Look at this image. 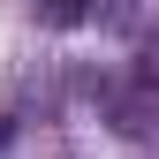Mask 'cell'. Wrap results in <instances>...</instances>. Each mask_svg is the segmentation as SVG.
Masks as SVG:
<instances>
[{
    "label": "cell",
    "instance_id": "obj_1",
    "mask_svg": "<svg viewBox=\"0 0 159 159\" xmlns=\"http://www.w3.org/2000/svg\"><path fill=\"white\" fill-rule=\"evenodd\" d=\"M91 15V0H38V23H53V30H76Z\"/></svg>",
    "mask_w": 159,
    "mask_h": 159
},
{
    "label": "cell",
    "instance_id": "obj_2",
    "mask_svg": "<svg viewBox=\"0 0 159 159\" xmlns=\"http://www.w3.org/2000/svg\"><path fill=\"white\" fill-rule=\"evenodd\" d=\"M136 84H144V91H159V30L136 46Z\"/></svg>",
    "mask_w": 159,
    "mask_h": 159
},
{
    "label": "cell",
    "instance_id": "obj_3",
    "mask_svg": "<svg viewBox=\"0 0 159 159\" xmlns=\"http://www.w3.org/2000/svg\"><path fill=\"white\" fill-rule=\"evenodd\" d=\"M8 136H15V129H8V121H0V152H8Z\"/></svg>",
    "mask_w": 159,
    "mask_h": 159
}]
</instances>
